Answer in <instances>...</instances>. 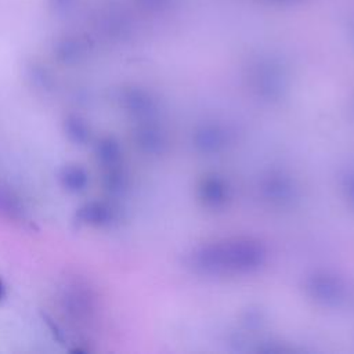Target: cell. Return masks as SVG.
<instances>
[{
  "instance_id": "obj_1",
  "label": "cell",
  "mask_w": 354,
  "mask_h": 354,
  "mask_svg": "<svg viewBox=\"0 0 354 354\" xmlns=\"http://www.w3.org/2000/svg\"><path fill=\"white\" fill-rule=\"evenodd\" d=\"M77 218L84 224L102 225V224L111 221L112 213L105 205L98 203V202H91V203L82 206L77 210Z\"/></svg>"
},
{
  "instance_id": "obj_2",
  "label": "cell",
  "mask_w": 354,
  "mask_h": 354,
  "mask_svg": "<svg viewBox=\"0 0 354 354\" xmlns=\"http://www.w3.org/2000/svg\"><path fill=\"white\" fill-rule=\"evenodd\" d=\"M61 184L71 192H80L88 184V176L84 169L79 166H66L59 174Z\"/></svg>"
},
{
  "instance_id": "obj_3",
  "label": "cell",
  "mask_w": 354,
  "mask_h": 354,
  "mask_svg": "<svg viewBox=\"0 0 354 354\" xmlns=\"http://www.w3.org/2000/svg\"><path fill=\"white\" fill-rule=\"evenodd\" d=\"M65 131L71 141L75 144H84L90 138V131L84 122L77 118H69L65 123Z\"/></svg>"
},
{
  "instance_id": "obj_4",
  "label": "cell",
  "mask_w": 354,
  "mask_h": 354,
  "mask_svg": "<svg viewBox=\"0 0 354 354\" xmlns=\"http://www.w3.org/2000/svg\"><path fill=\"white\" fill-rule=\"evenodd\" d=\"M97 153H98V158L102 160V162H112L118 153L116 151V145L111 141V140H104L98 148H97Z\"/></svg>"
},
{
  "instance_id": "obj_5",
  "label": "cell",
  "mask_w": 354,
  "mask_h": 354,
  "mask_svg": "<svg viewBox=\"0 0 354 354\" xmlns=\"http://www.w3.org/2000/svg\"><path fill=\"white\" fill-rule=\"evenodd\" d=\"M3 293H4V288H3V282H1V279H0V299L3 297Z\"/></svg>"
}]
</instances>
